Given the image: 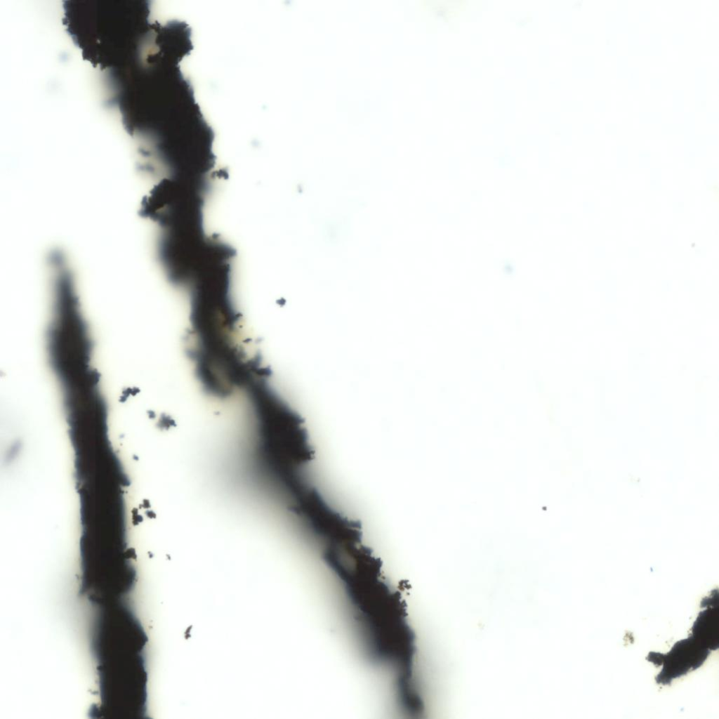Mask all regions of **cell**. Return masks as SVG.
<instances>
[{
  "instance_id": "6da1fadb",
  "label": "cell",
  "mask_w": 719,
  "mask_h": 719,
  "mask_svg": "<svg viewBox=\"0 0 719 719\" xmlns=\"http://www.w3.org/2000/svg\"><path fill=\"white\" fill-rule=\"evenodd\" d=\"M96 657L103 711L124 718L143 713L147 673L140 652L114 649Z\"/></svg>"
},
{
  "instance_id": "7a4b0ae2",
  "label": "cell",
  "mask_w": 719,
  "mask_h": 719,
  "mask_svg": "<svg viewBox=\"0 0 719 719\" xmlns=\"http://www.w3.org/2000/svg\"><path fill=\"white\" fill-rule=\"evenodd\" d=\"M709 650L694 636L676 642L666 654L650 652L647 659L654 664H663L657 682L669 684L673 678L699 667L707 658Z\"/></svg>"
},
{
  "instance_id": "3957f363",
  "label": "cell",
  "mask_w": 719,
  "mask_h": 719,
  "mask_svg": "<svg viewBox=\"0 0 719 719\" xmlns=\"http://www.w3.org/2000/svg\"><path fill=\"white\" fill-rule=\"evenodd\" d=\"M692 636L706 647L715 649L719 645L718 605H710L701 612L692 627Z\"/></svg>"
}]
</instances>
